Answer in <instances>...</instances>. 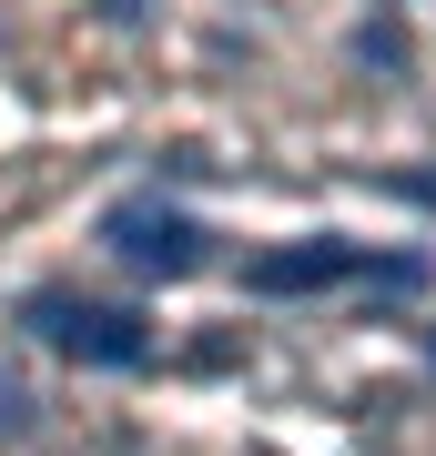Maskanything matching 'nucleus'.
Segmentation results:
<instances>
[{
    "label": "nucleus",
    "mask_w": 436,
    "mask_h": 456,
    "mask_svg": "<svg viewBox=\"0 0 436 456\" xmlns=\"http://www.w3.org/2000/svg\"><path fill=\"white\" fill-rule=\"evenodd\" d=\"M325 284H386V294H426V254H375L345 233H305L243 264V294H325Z\"/></svg>",
    "instance_id": "1"
},
{
    "label": "nucleus",
    "mask_w": 436,
    "mask_h": 456,
    "mask_svg": "<svg viewBox=\"0 0 436 456\" xmlns=\"http://www.w3.org/2000/svg\"><path fill=\"white\" fill-rule=\"evenodd\" d=\"M21 325H31L51 355H71V365H112V375L152 355L143 314H122V305H81V294H62V284H41L31 305H21Z\"/></svg>",
    "instance_id": "2"
},
{
    "label": "nucleus",
    "mask_w": 436,
    "mask_h": 456,
    "mask_svg": "<svg viewBox=\"0 0 436 456\" xmlns=\"http://www.w3.org/2000/svg\"><path fill=\"white\" fill-rule=\"evenodd\" d=\"M102 244H112V254L132 264V274H152V284H183V274H203L213 233H203L183 203H162V193H122L112 213H102Z\"/></svg>",
    "instance_id": "3"
}]
</instances>
